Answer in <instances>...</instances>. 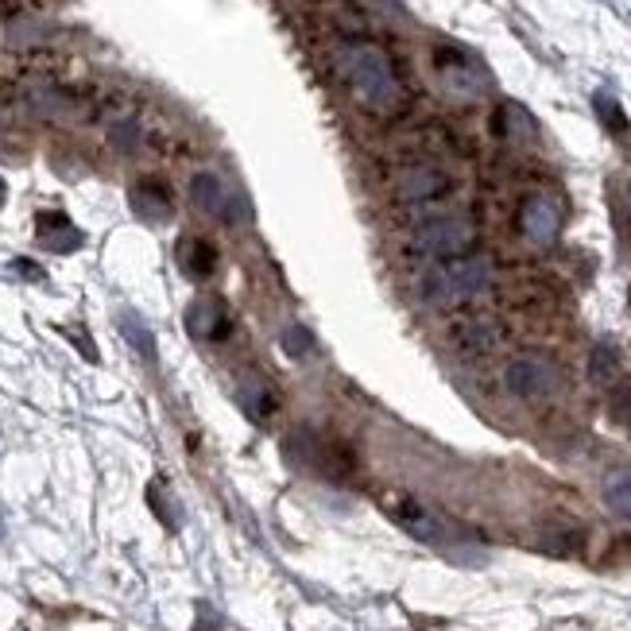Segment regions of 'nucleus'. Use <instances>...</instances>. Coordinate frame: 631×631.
<instances>
[{"instance_id":"nucleus-14","label":"nucleus","mask_w":631,"mask_h":631,"mask_svg":"<svg viewBox=\"0 0 631 631\" xmlns=\"http://www.w3.org/2000/svg\"><path fill=\"white\" fill-rule=\"evenodd\" d=\"M179 259H183V267L194 275V279H202V275L213 272V259H217V252H213L206 241H186L183 252H179Z\"/></svg>"},{"instance_id":"nucleus-5","label":"nucleus","mask_w":631,"mask_h":631,"mask_svg":"<svg viewBox=\"0 0 631 631\" xmlns=\"http://www.w3.org/2000/svg\"><path fill=\"white\" fill-rule=\"evenodd\" d=\"M449 194V175L441 167H407L396 183V199L407 202V206H426V202H438Z\"/></svg>"},{"instance_id":"nucleus-15","label":"nucleus","mask_w":631,"mask_h":631,"mask_svg":"<svg viewBox=\"0 0 631 631\" xmlns=\"http://www.w3.org/2000/svg\"><path fill=\"white\" fill-rule=\"evenodd\" d=\"M604 503H609L612 516L620 519H631V477H612L609 485H604Z\"/></svg>"},{"instance_id":"nucleus-4","label":"nucleus","mask_w":631,"mask_h":631,"mask_svg":"<svg viewBox=\"0 0 631 631\" xmlns=\"http://www.w3.org/2000/svg\"><path fill=\"white\" fill-rule=\"evenodd\" d=\"M503 384L516 399H547L558 388V368L547 357H516L503 368Z\"/></svg>"},{"instance_id":"nucleus-11","label":"nucleus","mask_w":631,"mask_h":631,"mask_svg":"<svg viewBox=\"0 0 631 631\" xmlns=\"http://www.w3.org/2000/svg\"><path fill=\"white\" fill-rule=\"evenodd\" d=\"M191 194H194V206L213 213V217H228V206H233V194H228V186L221 183V175H213V171H199L191 183Z\"/></svg>"},{"instance_id":"nucleus-6","label":"nucleus","mask_w":631,"mask_h":631,"mask_svg":"<svg viewBox=\"0 0 631 631\" xmlns=\"http://www.w3.org/2000/svg\"><path fill=\"white\" fill-rule=\"evenodd\" d=\"M558 225H562V217H558V206L547 199V194H535V199H527L523 210H519V228H523L527 241L539 244V248L554 244Z\"/></svg>"},{"instance_id":"nucleus-16","label":"nucleus","mask_w":631,"mask_h":631,"mask_svg":"<svg viewBox=\"0 0 631 631\" xmlns=\"http://www.w3.org/2000/svg\"><path fill=\"white\" fill-rule=\"evenodd\" d=\"M283 349H287V357H306V353L314 349V337L306 326H287L283 329Z\"/></svg>"},{"instance_id":"nucleus-1","label":"nucleus","mask_w":631,"mask_h":631,"mask_svg":"<svg viewBox=\"0 0 631 631\" xmlns=\"http://www.w3.org/2000/svg\"><path fill=\"white\" fill-rule=\"evenodd\" d=\"M334 67L365 109L391 113L399 105V78L391 70L388 54L376 43H342L334 54Z\"/></svg>"},{"instance_id":"nucleus-12","label":"nucleus","mask_w":631,"mask_h":631,"mask_svg":"<svg viewBox=\"0 0 631 631\" xmlns=\"http://www.w3.org/2000/svg\"><path fill=\"white\" fill-rule=\"evenodd\" d=\"M589 380L601 391H612L617 384H624V365H620V353L612 345H593L589 349Z\"/></svg>"},{"instance_id":"nucleus-3","label":"nucleus","mask_w":631,"mask_h":631,"mask_svg":"<svg viewBox=\"0 0 631 631\" xmlns=\"http://www.w3.org/2000/svg\"><path fill=\"white\" fill-rule=\"evenodd\" d=\"M472 241H477L472 221L454 217V213H441V217L423 221V225L411 233V248L426 259H457L472 248Z\"/></svg>"},{"instance_id":"nucleus-2","label":"nucleus","mask_w":631,"mask_h":631,"mask_svg":"<svg viewBox=\"0 0 631 631\" xmlns=\"http://www.w3.org/2000/svg\"><path fill=\"white\" fill-rule=\"evenodd\" d=\"M488 283H492V264L485 256H457L426 275V298L438 306H454L477 298Z\"/></svg>"},{"instance_id":"nucleus-9","label":"nucleus","mask_w":631,"mask_h":631,"mask_svg":"<svg viewBox=\"0 0 631 631\" xmlns=\"http://www.w3.org/2000/svg\"><path fill=\"white\" fill-rule=\"evenodd\" d=\"M457 353L465 357H485L500 345V326L496 322H485V318H469V322H457L454 334H449Z\"/></svg>"},{"instance_id":"nucleus-13","label":"nucleus","mask_w":631,"mask_h":631,"mask_svg":"<svg viewBox=\"0 0 631 631\" xmlns=\"http://www.w3.org/2000/svg\"><path fill=\"white\" fill-rule=\"evenodd\" d=\"M136 213L140 217H147V221H163L171 213V199H167V191H160V186H152V183H144V186H136Z\"/></svg>"},{"instance_id":"nucleus-7","label":"nucleus","mask_w":631,"mask_h":631,"mask_svg":"<svg viewBox=\"0 0 631 631\" xmlns=\"http://www.w3.org/2000/svg\"><path fill=\"white\" fill-rule=\"evenodd\" d=\"M236 404L248 415L252 423H267L275 415V391L264 376L256 373H241L236 376Z\"/></svg>"},{"instance_id":"nucleus-10","label":"nucleus","mask_w":631,"mask_h":631,"mask_svg":"<svg viewBox=\"0 0 631 631\" xmlns=\"http://www.w3.org/2000/svg\"><path fill=\"white\" fill-rule=\"evenodd\" d=\"M186 326H191V334L210 337V342H221L233 322H228L225 306H221L217 298H199V303L186 311Z\"/></svg>"},{"instance_id":"nucleus-17","label":"nucleus","mask_w":631,"mask_h":631,"mask_svg":"<svg viewBox=\"0 0 631 631\" xmlns=\"http://www.w3.org/2000/svg\"><path fill=\"white\" fill-rule=\"evenodd\" d=\"M124 326H129V329H124V334H129V342L136 345V349L144 353L147 360H155V345H152V334H147V326H140L136 318H124Z\"/></svg>"},{"instance_id":"nucleus-8","label":"nucleus","mask_w":631,"mask_h":631,"mask_svg":"<svg viewBox=\"0 0 631 631\" xmlns=\"http://www.w3.org/2000/svg\"><path fill=\"white\" fill-rule=\"evenodd\" d=\"M388 511L407 535H415V539L434 542V547H438V542H446V527H441L426 508H419L415 500H388Z\"/></svg>"}]
</instances>
